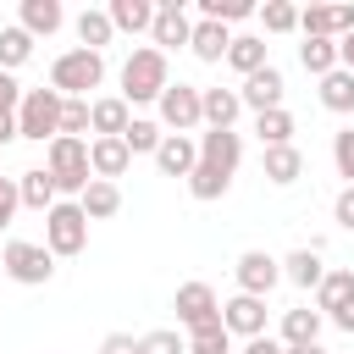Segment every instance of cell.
<instances>
[{
    "instance_id": "19",
    "label": "cell",
    "mask_w": 354,
    "mask_h": 354,
    "mask_svg": "<svg viewBox=\"0 0 354 354\" xmlns=\"http://www.w3.org/2000/svg\"><path fill=\"white\" fill-rule=\"evenodd\" d=\"M321 277H326V266H321V243H310V249H293V254H282V282H293V288L315 293V288H321Z\"/></svg>"
},
{
    "instance_id": "42",
    "label": "cell",
    "mask_w": 354,
    "mask_h": 354,
    "mask_svg": "<svg viewBox=\"0 0 354 354\" xmlns=\"http://www.w3.org/2000/svg\"><path fill=\"white\" fill-rule=\"evenodd\" d=\"M88 133V100H61V133L55 138H83Z\"/></svg>"
},
{
    "instance_id": "10",
    "label": "cell",
    "mask_w": 354,
    "mask_h": 354,
    "mask_svg": "<svg viewBox=\"0 0 354 354\" xmlns=\"http://www.w3.org/2000/svg\"><path fill=\"white\" fill-rule=\"evenodd\" d=\"M194 144H199V166H210V171H221V177H232L238 160H243V138H238L232 127H205Z\"/></svg>"
},
{
    "instance_id": "18",
    "label": "cell",
    "mask_w": 354,
    "mask_h": 354,
    "mask_svg": "<svg viewBox=\"0 0 354 354\" xmlns=\"http://www.w3.org/2000/svg\"><path fill=\"white\" fill-rule=\"evenodd\" d=\"M127 166H133V155H127L122 138H88V171H94L100 183H116Z\"/></svg>"
},
{
    "instance_id": "47",
    "label": "cell",
    "mask_w": 354,
    "mask_h": 354,
    "mask_svg": "<svg viewBox=\"0 0 354 354\" xmlns=\"http://www.w3.org/2000/svg\"><path fill=\"white\" fill-rule=\"evenodd\" d=\"M326 321H332V326H343V332H348V337H354V299H348V304H343V310H337V315H326Z\"/></svg>"
},
{
    "instance_id": "48",
    "label": "cell",
    "mask_w": 354,
    "mask_h": 354,
    "mask_svg": "<svg viewBox=\"0 0 354 354\" xmlns=\"http://www.w3.org/2000/svg\"><path fill=\"white\" fill-rule=\"evenodd\" d=\"M337 66H343V72H354V33H348V39H337Z\"/></svg>"
},
{
    "instance_id": "33",
    "label": "cell",
    "mask_w": 354,
    "mask_h": 354,
    "mask_svg": "<svg viewBox=\"0 0 354 354\" xmlns=\"http://www.w3.org/2000/svg\"><path fill=\"white\" fill-rule=\"evenodd\" d=\"M299 66H304L310 77H326V72L337 66V44H332V39H304V44H299Z\"/></svg>"
},
{
    "instance_id": "11",
    "label": "cell",
    "mask_w": 354,
    "mask_h": 354,
    "mask_svg": "<svg viewBox=\"0 0 354 354\" xmlns=\"http://www.w3.org/2000/svg\"><path fill=\"white\" fill-rule=\"evenodd\" d=\"M282 94H288V83H282V66H271V61H266L260 72H249V77H243V88H238V105L260 116V111H277V105H282Z\"/></svg>"
},
{
    "instance_id": "38",
    "label": "cell",
    "mask_w": 354,
    "mask_h": 354,
    "mask_svg": "<svg viewBox=\"0 0 354 354\" xmlns=\"http://www.w3.org/2000/svg\"><path fill=\"white\" fill-rule=\"evenodd\" d=\"M138 354H188V337L177 326H155V332L138 337Z\"/></svg>"
},
{
    "instance_id": "16",
    "label": "cell",
    "mask_w": 354,
    "mask_h": 354,
    "mask_svg": "<svg viewBox=\"0 0 354 354\" xmlns=\"http://www.w3.org/2000/svg\"><path fill=\"white\" fill-rule=\"evenodd\" d=\"M61 22H66L61 0H22L17 6V28L28 39H50V33H61Z\"/></svg>"
},
{
    "instance_id": "12",
    "label": "cell",
    "mask_w": 354,
    "mask_h": 354,
    "mask_svg": "<svg viewBox=\"0 0 354 354\" xmlns=\"http://www.w3.org/2000/svg\"><path fill=\"white\" fill-rule=\"evenodd\" d=\"M299 33L337 44V39L354 33V6H304V11H299Z\"/></svg>"
},
{
    "instance_id": "41",
    "label": "cell",
    "mask_w": 354,
    "mask_h": 354,
    "mask_svg": "<svg viewBox=\"0 0 354 354\" xmlns=\"http://www.w3.org/2000/svg\"><path fill=\"white\" fill-rule=\"evenodd\" d=\"M332 166H337L343 188H354V127H337L332 133Z\"/></svg>"
},
{
    "instance_id": "46",
    "label": "cell",
    "mask_w": 354,
    "mask_h": 354,
    "mask_svg": "<svg viewBox=\"0 0 354 354\" xmlns=\"http://www.w3.org/2000/svg\"><path fill=\"white\" fill-rule=\"evenodd\" d=\"M238 354H282V343H277V337H249Z\"/></svg>"
},
{
    "instance_id": "34",
    "label": "cell",
    "mask_w": 354,
    "mask_h": 354,
    "mask_svg": "<svg viewBox=\"0 0 354 354\" xmlns=\"http://www.w3.org/2000/svg\"><path fill=\"white\" fill-rule=\"evenodd\" d=\"M160 122H149V116H133L127 122V133H122V144H127V155H155L160 149Z\"/></svg>"
},
{
    "instance_id": "27",
    "label": "cell",
    "mask_w": 354,
    "mask_h": 354,
    "mask_svg": "<svg viewBox=\"0 0 354 354\" xmlns=\"http://www.w3.org/2000/svg\"><path fill=\"white\" fill-rule=\"evenodd\" d=\"M348 299H354V271H326V277H321V288H315V310H321V321H326V315H337Z\"/></svg>"
},
{
    "instance_id": "35",
    "label": "cell",
    "mask_w": 354,
    "mask_h": 354,
    "mask_svg": "<svg viewBox=\"0 0 354 354\" xmlns=\"http://www.w3.org/2000/svg\"><path fill=\"white\" fill-rule=\"evenodd\" d=\"M28 55H33V39H28L17 22H11V28H0V72H17Z\"/></svg>"
},
{
    "instance_id": "6",
    "label": "cell",
    "mask_w": 354,
    "mask_h": 354,
    "mask_svg": "<svg viewBox=\"0 0 354 354\" xmlns=\"http://www.w3.org/2000/svg\"><path fill=\"white\" fill-rule=\"evenodd\" d=\"M0 266H6V277L22 282V288H44V282L55 277V254H50L44 243H33V238H11V243L0 249Z\"/></svg>"
},
{
    "instance_id": "40",
    "label": "cell",
    "mask_w": 354,
    "mask_h": 354,
    "mask_svg": "<svg viewBox=\"0 0 354 354\" xmlns=\"http://www.w3.org/2000/svg\"><path fill=\"white\" fill-rule=\"evenodd\" d=\"M199 17L227 28V22H243V17H254V6H249V0H199Z\"/></svg>"
},
{
    "instance_id": "30",
    "label": "cell",
    "mask_w": 354,
    "mask_h": 354,
    "mask_svg": "<svg viewBox=\"0 0 354 354\" xmlns=\"http://www.w3.org/2000/svg\"><path fill=\"white\" fill-rule=\"evenodd\" d=\"M72 28H77V39H83V50H94V55H100V50H105V44L116 39V28H111V17H105V11H94V6H88V11H77V22H72Z\"/></svg>"
},
{
    "instance_id": "36",
    "label": "cell",
    "mask_w": 354,
    "mask_h": 354,
    "mask_svg": "<svg viewBox=\"0 0 354 354\" xmlns=\"http://www.w3.org/2000/svg\"><path fill=\"white\" fill-rule=\"evenodd\" d=\"M227 188H232V177H221V171H210V166H194V171H188V194H194L199 205L221 199Z\"/></svg>"
},
{
    "instance_id": "31",
    "label": "cell",
    "mask_w": 354,
    "mask_h": 354,
    "mask_svg": "<svg viewBox=\"0 0 354 354\" xmlns=\"http://www.w3.org/2000/svg\"><path fill=\"white\" fill-rule=\"evenodd\" d=\"M254 133H260V144H266V149H277V144H293V111H288V105H277V111H260V116H254Z\"/></svg>"
},
{
    "instance_id": "7",
    "label": "cell",
    "mask_w": 354,
    "mask_h": 354,
    "mask_svg": "<svg viewBox=\"0 0 354 354\" xmlns=\"http://www.w3.org/2000/svg\"><path fill=\"white\" fill-rule=\"evenodd\" d=\"M171 310H177L183 337H188V332H199V326H210V321H221V299H216V288H210V282H183V288H177V299H171Z\"/></svg>"
},
{
    "instance_id": "21",
    "label": "cell",
    "mask_w": 354,
    "mask_h": 354,
    "mask_svg": "<svg viewBox=\"0 0 354 354\" xmlns=\"http://www.w3.org/2000/svg\"><path fill=\"white\" fill-rule=\"evenodd\" d=\"M227 44H232V33L221 28V22H194V33H188V50L205 61V66H216V61H227Z\"/></svg>"
},
{
    "instance_id": "22",
    "label": "cell",
    "mask_w": 354,
    "mask_h": 354,
    "mask_svg": "<svg viewBox=\"0 0 354 354\" xmlns=\"http://www.w3.org/2000/svg\"><path fill=\"white\" fill-rule=\"evenodd\" d=\"M17 199H22V210H39V216H44L61 194H55V177H50L44 166H33V171H22V177H17Z\"/></svg>"
},
{
    "instance_id": "24",
    "label": "cell",
    "mask_w": 354,
    "mask_h": 354,
    "mask_svg": "<svg viewBox=\"0 0 354 354\" xmlns=\"http://www.w3.org/2000/svg\"><path fill=\"white\" fill-rule=\"evenodd\" d=\"M321 310H310V304H299V310H288L282 315V348H299V343H321Z\"/></svg>"
},
{
    "instance_id": "15",
    "label": "cell",
    "mask_w": 354,
    "mask_h": 354,
    "mask_svg": "<svg viewBox=\"0 0 354 354\" xmlns=\"http://www.w3.org/2000/svg\"><path fill=\"white\" fill-rule=\"evenodd\" d=\"M127 122H133V111H127L122 94H100V100H88V133H94V138H122Z\"/></svg>"
},
{
    "instance_id": "28",
    "label": "cell",
    "mask_w": 354,
    "mask_h": 354,
    "mask_svg": "<svg viewBox=\"0 0 354 354\" xmlns=\"http://www.w3.org/2000/svg\"><path fill=\"white\" fill-rule=\"evenodd\" d=\"M227 66H232L238 77L260 72V66H266V39H254V33H232V44H227Z\"/></svg>"
},
{
    "instance_id": "2",
    "label": "cell",
    "mask_w": 354,
    "mask_h": 354,
    "mask_svg": "<svg viewBox=\"0 0 354 354\" xmlns=\"http://www.w3.org/2000/svg\"><path fill=\"white\" fill-rule=\"evenodd\" d=\"M105 83V55H94V50H66V55H55V66H50V88L61 94V100H94V88Z\"/></svg>"
},
{
    "instance_id": "39",
    "label": "cell",
    "mask_w": 354,
    "mask_h": 354,
    "mask_svg": "<svg viewBox=\"0 0 354 354\" xmlns=\"http://www.w3.org/2000/svg\"><path fill=\"white\" fill-rule=\"evenodd\" d=\"M188 354H232V337H227V326H221V321H210V326L188 332Z\"/></svg>"
},
{
    "instance_id": "49",
    "label": "cell",
    "mask_w": 354,
    "mask_h": 354,
    "mask_svg": "<svg viewBox=\"0 0 354 354\" xmlns=\"http://www.w3.org/2000/svg\"><path fill=\"white\" fill-rule=\"evenodd\" d=\"M282 354H326L321 343H299V348H282Z\"/></svg>"
},
{
    "instance_id": "14",
    "label": "cell",
    "mask_w": 354,
    "mask_h": 354,
    "mask_svg": "<svg viewBox=\"0 0 354 354\" xmlns=\"http://www.w3.org/2000/svg\"><path fill=\"white\" fill-rule=\"evenodd\" d=\"M221 326H227V337H266V299H249V293H232L227 304H221Z\"/></svg>"
},
{
    "instance_id": "8",
    "label": "cell",
    "mask_w": 354,
    "mask_h": 354,
    "mask_svg": "<svg viewBox=\"0 0 354 354\" xmlns=\"http://www.w3.org/2000/svg\"><path fill=\"white\" fill-rule=\"evenodd\" d=\"M155 111H160V127H171V133H194V127L205 122L194 83H166V94L155 100Z\"/></svg>"
},
{
    "instance_id": "25",
    "label": "cell",
    "mask_w": 354,
    "mask_h": 354,
    "mask_svg": "<svg viewBox=\"0 0 354 354\" xmlns=\"http://www.w3.org/2000/svg\"><path fill=\"white\" fill-rule=\"evenodd\" d=\"M199 111H205V127H232L238 122V88H199Z\"/></svg>"
},
{
    "instance_id": "1",
    "label": "cell",
    "mask_w": 354,
    "mask_h": 354,
    "mask_svg": "<svg viewBox=\"0 0 354 354\" xmlns=\"http://www.w3.org/2000/svg\"><path fill=\"white\" fill-rule=\"evenodd\" d=\"M166 83H171V66H166V55L155 44H144V50H133L122 61V100H127V111L133 105H155L166 94Z\"/></svg>"
},
{
    "instance_id": "20",
    "label": "cell",
    "mask_w": 354,
    "mask_h": 354,
    "mask_svg": "<svg viewBox=\"0 0 354 354\" xmlns=\"http://www.w3.org/2000/svg\"><path fill=\"white\" fill-rule=\"evenodd\" d=\"M260 171H266V183H277V188H293V183L304 177V155H299L293 144H277V149L260 155Z\"/></svg>"
},
{
    "instance_id": "13",
    "label": "cell",
    "mask_w": 354,
    "mask_h": 354,
    "mask_svg": "<svg viewBox=\"0 0 354 354\" xmlns=\"http://www.w3.org/2000/svg\"><path fill=\"white\" fill-rule=\"evenodd\" d=\"M188 33H194V22H188L183 0H155V22H149L155 50H160V55H166V50H183V44H188Z\"/></svg>"
},
{
    "instance_id": "23",
    "label": "cell",
    "mask_w": 354,
    "mask_h": 354,
    "mask_svg": "<svg viewBox=\"0 0 354 354\" xmlns=\"http://www.w3.org/2000/svg\"><path fill=\"white\" fill-rule=\"evenodd\" d=\"M105 17H111L116 33H149V22H155V0H111Z\"/></svg>"
},
{
    "instance_id": "26",
    "label": "cell",
    "mask_w": 354,
    "mask_h": 354,
    "mask_svg": "<svg viewBox=\"0 0 354 354\" xmlns=\"http://www.w3.org/2000/svg\"><path fill=\"white\" fill-rule=\"evenodd\" d=\"M77 205H83V216H88V221H111V216L122 210V188H116V183H100V177H94V183H88L83 194H77Z\"/></svg>"
},
{
    "instance_id": "9",
    "label": "cell",
    "mask_w": 354,
    "mask_h": 354,
    "mask_svg": "<svg viewBox=\"0 0 354 354\" xmlns=\"http://www.w3.org/2000/svg\"><path fill=\"white\" fill-rule=\"evenodd\" d=\"M232 277H238V293L266 299V293L282 282V260H277V254H266V249H243V254H238V266H232Z\"/></svg>"
},
{
    "instance_id": "29",
    "label": "cell",
    "mask_w": 354,
    "mask_h": 354,
    "mask_svg": "<svg viewBox=\"0 0 354 354\" xmlns=\"http://www.w3.org/2000/svg\"><path fill=\"white\" fill-rule=\"evenodd\" d=\"M321 105H326L332 116H348V111H354V72L332 66V72L321 77Z\"/></svg>"
},
{
    "instance_id": "32",
    "label": "cell",
    "mask_w": 354,
    "mask_h": 354,
    "mask_svg": "<svg viewBox=\"0 0 354 354\" xmlns=\"http://www.w3.org/2000/svg\"><path fill=\"white\" fill-rule=\"evenodd\" d=\"M17 105H22V83L11 72H0V149L17 138Z\"/></svg>"
},
{
    "instance_id": "3",
    "label": "cell",
    "mask_w": 354,
    "mask_h": 354,
    "mask_svg": "<svg viewBox=\"0 0 354 354\" xmlns=\"http://www.w3.org/2000/svg\"><path fill=\"white\" fill-rule=\"evenodd\" d=\"M44 171L55 177V194H83L94 183V171H88V138H50L44 144Z\"/></svg>"
},
{
    "instance_id": "44",
    "label": "cell",
    "mask_w": 354,
    "mask_h": 354,
    "mask_svg": "<svg viewBox=\"0 0 354 354\" xmlns=\"http://www.w3.org/2000/svg\"><path fill=\"white\" fill-rule=\"evenodd\" d=\"M332 221H337V227H348V232H354V188H343V194H337V199H332Z\"/></svg>"
},
{
    "instance_id": "17",
    "label": "cell",
    "mask_w": 354,
    "mask_h": 354,
    "mask_svg": "<svg viewBox=\"0 0 354 354\" xmlns=\"http://www.w3.org/2000/svg\"><path fill=\"white\" fill-rule=\"evenodd\" d=\"M155 166H160V177H188L199 166V144L188 133H166L160 149H155Z\"/></svg>"
},
{
    "instance_id": "4",
    "label": "cell",
    "mask_w": 354,
    "mask_h": 354,
    "mask_svg": "<svg viewBox=\"0 0 354 354\" xmlns=\"http://www.w3.org/2000/svg\"><path fill=\"white\" fill-rule=\"evenodd\" d=\"M44 249L61 254V260H72V254L88 249V216H83L77 199H55L44 210Z\"/></svg>"
},
{
    "instance_id": "45",
    "label": "cell",
    "mask_w": 354,
    "mask_h": 354,
    "mask_svg": "<svg viewBox=\"0 0 354 354\" xmlns=\"http://www.w3.org/2000/svg\"><path fill=\"white\" fill-rule=\"evenodd\" d=\"M100 354H138V337H133V332H111V337L100 343Z\"/></svg>"
},
{
    "instance_id": "37",
    "label": "cell",
    "mask_w": 354,
    "mask_h": 354,
    "mask_svg": "<svg viewBox=\"0 0 354 354\" xmlns=\"http://www.w3.org/2000/svg\"><path fill=\"white\" fill-rule=\"evenodd\" d=\"M260 22H266V33H299V6L293 0H266Z\"/></svg>"
},
{
    "instance_id": "5",
    "label": "cell",
    "mask_w": 354,
    "mask_h": 354,
    "mask_svg": "<svg viewBox=\"0 0 354 354\" xmlns=\"http://www.w3.org/2000/svg\"><path fill=\"white\" fill-rule=\"evenodd\" d=\"M55 133H61V94H55V88H22V105H17V138L50 144Z\"/></svg>"
},
{
    "instance_id": "43",
    "label": "cell",
    "mask_w": 354,
    "mask_h": 354,
    "mask_svg": "<svg viewBox=\"0 0 354 354\" xmlns=\"http://www.w3.org/2000/svg\"><path fill=\"white\" fill-rule=\"evenodd\" d=\"M17 210H22V199H17V177H0V227H11Z\"/></svg>"
}]
</instances>
